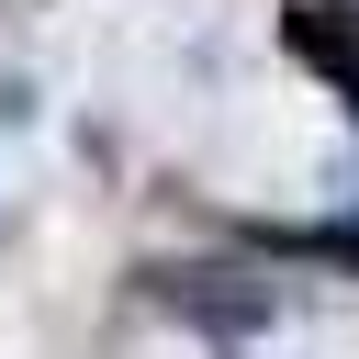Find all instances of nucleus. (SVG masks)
Returning <instances> with one entry per match:
<instances>
[{"instance_id": "obj_2", "label": "nucleus", "mask_w": 359, "mask_h": 359, "mask_svg": "<svg viewBox=\"0 0 359 359\" xmlns=\"http://www.w3.org/2000/svg\"><path fill=\"white\" fill-rule=\"evenodd\" d=\"M280 45H292L337 101H359V11H337V0H292V11H280Z\"/></svg>"}, {"instance_id": "obj_1", "label": "nucleus", "mask_w": 359, "mask_h": 359, "mask_svg": "<svg viewBox=\"0 0 359 359\" xmlns=\"http://www.w3.org/2000/svg\"><path fill=\"white\" fill-rule=\"evenodd\" d=\"M146 292H157L180 325H213V337H269V325L292 314V280H269V269H224V258L146 269Z\"/></svg>"}, {"instance_id": "obj_3", "label": "nucleus", "mask_w": 359, "mask_h": 359, "mask_svg": "<svg viewBox=\"0 0 359 359\" xmlns=\"http://www.w3.org/2000/svg\"><path fill=\"white\" fill-rule=\"evenodd\" d=\"M337 180H348V224H359V146H348V168H337Z\"/></svg>"}]
</instances>
